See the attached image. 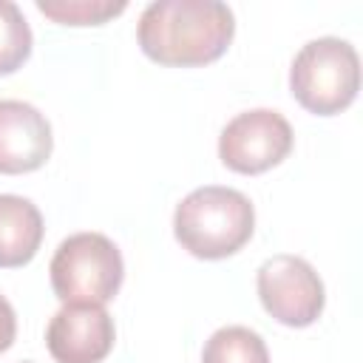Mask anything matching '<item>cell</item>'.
<instances>
[{
    "label": "cell",
    "mask_w": 363,
    "mask_h": 363,
    "mask_svg": "<svg viewBox=\"0 0 363 363\" xmlns=\"http://www.w3.org/2000/svg\"><path fill=\"white\" fill-rule=\"evenodd\" d=\"M235 34L230 6L218 0H156L136 26L139 48L159 65H207L216 62Z\"/></svg>",
    "instance_id": "cell-1"
},
{
    "label": "cell",
    "mask_w": 363,
    "mask_h": 363,
    "mask_svg": "<svg viewBox=\"0 0 363 363\" xmlns=\"http://www.w3.org/2000/svg\"><path fill=\"white\" fill-rule=\"evenodd\" d=\"M255 230V210L241 190L233 187H196L173 213L176 241L196 258L218 261L238 252Z\"/></svg>",
    "instance_id": "cell-2"
},
{
    "label": "cell",
    "mask_w": 363,
    "mask_h": 363,
    "mask_svg": "<svg viewBox=\"0 0 363 363\" xmlns=\"http://www.w3.org/2000/svg\"><path fill=\"white\" fill-rule=\"evenodd\" d=\"M289 91L301 108L315 116H335L349 108L360 91V60L349 40H309L292 60Z\"/></svg>",
    "instance_id": "cell-3"
},
{
    "label": "cell",
    "mask_w": 363,
    "mask_h": 363,
    "mask_svg": "<svg viewBox=\"0 0 363 363\" xmlns=\"http://www.w3.org/2000/svg\"><path fill=\"white\" fill-rule=\"evenodd\" d=\"M51 289L62 303L105 306L122 286L125 264L116 244L102 233L68 235L48 267Z\"/></svg>",
    "instance_id": "cell-4"
},
{
    "label": "cell",
    "mask_w": 363,
    "mask_h": 363,
    "mask_svg": "<svg viewBox=\"0 0 363 363\" xmlns=\"http://www.w3.org/2000/svg\"><path fill=\"white\" fill-rule=\"evenodd\" d=\"M261 306L284 326H312L326 303L323 281L301 255H272L258 267L255 275Z\"/></svg>",
    "instance_id": "cell-5"
},
{
    "label": "cell",
    "mask_w": 363,
    "mask_h": 363,
    "mask_svg": "<svg viewBox=\"0 0 363 363\" xmlns=\"http://www.w3.org/2000/svg\"><path fill=\"white\" fill-rule=\"evenodd\" d=\"M292 128L278 111L255 108L224 125L218 136V159L235 173L258 176L281 164L292 153Z\"/></svg>",
    "instance_id": "cell-6"
},
{
    "label": "cell",
    "mask_w": 363,
    "mask_h": 363,
    "mask_svg": "<svg viewBox=\"0 0 363 363\" xmlns=\"http://www.w3.org/2000/svg\"><path fill=\"white\" fill-rule=\"evenodd\" d=\"M113 337V318L96 303H62L45 329V346L57 363H102Z\"/></svg>",
    "instance_id": "cell-7"
},
{
    "label": "cell",
    "mask_w": 363,
    "mask_h": 363,
    "mask_svg": "<svg viewBox=\"0 0 363 363\" xmlns=\"http://www.w3.org/2000/svg\"><path fill=\"white\" fill-rule=\"evenodd\" d=\"M54 150L45 113L23 99H0V173L20 176L43 167Z\"/></svg>",
    "instance_id": "cell-8"
},
{
    "label": "cell",
    "mask_w": 363,
    "mask_h": 363,
    "mask_svg": "<svg viewBox=\"0 0 363 363\" xmlns=\"http://www.w3.org/2000/svg\"><path fill=\"white\" fill-rule=\"evenodd\" d=\"M43 216L34 201L0 193V267H26L43 244Z\"/></svg>",
    "instance_id": "cell-9"
},
{
    "label": "cell",
    "mask_w": 363,
    "mask_h": 363,
    "mask_svg": "<svg viewBox=\"0 0 363 363\" xmlns=\"http://www.w3.org/2000/svg\"><path fill=\"white\" fill-rule=\"evenodd\" d=\"M201 363H269V352L250 326H221L204 343Z\"/></svg>",
    "instance_id": "cell-10"
},
{
    "label": "cell",
    "mask_w": 363,
    "mask_h": 363,
    "mask_svg": "<svg viewBox=\"0 0 363 363\" xmlns=\"http://www.w3.org/2000/svg\"><path fill=\"white\" fill-rule=\"evenodd\" d=\"M31 28L17 3L0 0V77L14 74L31 54Z\"/></svg>",
    "instance_id": "cell-11"
},
{
    "label": "cell",
    "mask_w": 363,
    "mask_h": 363,
    "mask_svg": "<svg viewBox=\"0 0 363 363\" xmlns=\"http://www.w3.org/2000/svg\"><path fill=\"white\" fill-rule=\"evenodd\" d=\"M125 9V0H37V11L62 26H102Z\"/></svg>",
    "instance_id": "cell-12"
},
{
    "label": "cell",
    "mask_w": 363,
    "mask_h": 363,
    "mask_svg": "<svg viewBox=\"0 0 363 363\" xmlns=\"http://www.w3.org/2000/svg\"><path fill=\"white\" fill-rule=\"evenodd\" d=\"M14 335H17V318H14V309H11V303L0 295V354L14 343Z\"/></svg>",
    "instance_id": "cell-13"
}]
</instances>
